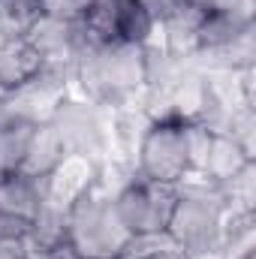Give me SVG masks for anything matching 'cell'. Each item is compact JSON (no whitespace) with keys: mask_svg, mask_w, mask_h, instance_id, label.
<instances>
[{"mask_svg":"<svg viewBox=\"0 0 256 259\" xmlns=\"http://www.w3.org/2000/svg\"><path fill=\"white\" fill-rule=\"evenodd\" d=\"M181 3H190L202 12H223V9H244V6H253V0H181Z\"/></svg>","mask_w":256,"mask_h":259,"instance_id":"obj_12","label":"cell"},{"mask_svg":"<svg viewBox=\"0 0 256 259\" xmlns=\"http://www.w3.org/2000/svg\"><path fill=\"white\" fill-rule=\"evenodd\" d=\"M46 211V178H30L24 172L0 175V214L30 226Z\"/></svg>","mask_w":256,"mask_h":259,"instance_id":"obj_9","label":"cell"},{"mask_svg":"<svg viewBox=\"0 0 256 259\" xmlns=\"http://www.w3.org/2000/svg\"><path fill=\"white\" fill-rule=\"evenodd\" d=\"M66 154H69V145L64 142L61 130L55 127L52 121L36 124L30 142H27V151H24V160H21L18 172H24L30 178H49L64 163Z\"/></svg>","mask_w":256,"mask_h":259,"instance_id":"obj_10","label":"cell"},{"mask_svg":"<svg viewBox=\"0 0 256 259\" xmlns=\"http://www.w3.org/2000/svg\"><path fill=\"white\" fill-rule=\"evenodd\" d=\"M175 202H178V187L148 181L136 172L115 190V211L130 235L163 232L169 226Z\"/></svg>","mask_w":256,"mask_h":259,"instance_id":"obj_5","label":"cell"},{"mask_svg":"<svg viewBox=\"0 0 256 259\" xmlns=\"http://www.w3.org/2000/svg\"><path fill=\"white\" fill-rule=\"evenodd\" d=\"M46 69L42 55L27 36H0V97H12Z\"/></svg>","mask_w":256,"mask_h":259,"instance_id":"obj_7","label":"cell"},{"mask_svg":"<svg viewBox=\"0 0 256 259\" xmlns=\"http://www.w3.org/2000/svg\"><path fill=\"white\" fill-rule=\"evenodd\" d=\"M97 181H100V166L94 163V157L69 151L64 163L46 178V205L66 214Z\"/></svg>","mask_w":256,"mask_h":259,"instance_id":"obj_6","label":"cell"},{"mask_svg":"<svg viewBox=\"0 0 256 259\" xmlns=\"http://www.w3.org/2000/svg\"><path fill=\"white\" fill-rule=\"evenodd\" d=\"M226 202L220 187L205 181H184L178 187V202L169 217L166 232L193 256H214L223 250Z\"/></svg>","mask_w":256,"mask_h":259,"instance_id":"obj_2","label":"cell"},{"mask_svg":"<svg viewBox=\"0 0 256 259\" xmlns=\"http://www.w3.org/2000/svg\"><path fill=\"white\" fill-rule=\"evenodd\" d=\"M148 72L151 55L142 46H84L72 69V84H78L94 103H124L148 91Z\"/></svg>","mask_w":256,"mask_h":259,"instance_id":"obj_1","label":"cell"},{"mask_svg":"<svg viewBox=\"0 0 256 259\" xmlns=\"http://www.w3.org/2000/svg\"><path fill=\"white\" fill-rule=\"evenodd\" d=\"M66 235L81 259H115L127 244L130 232L115 211V193L106 190L103 172L100 181L66 211Z\"/></svg>","mask_w":256,"mask_h":259,"instance_id":"obj_4","label":"cell"},{"mask_svg":"<svg viewBox=\"0 0 256 259\" xmlns=\"http://www.w3.org/2000/svg\"><path fill=\"white\" fill-rule=\"evenodd\" d=\"M115 259H190V253L163 229V232L130 235Z\"/></svg>","mask_w":256,"mask_h":259,"instance_id":"obj_11","label":"cell"},{"mask_svg":"<svg viewBox=\"0 0 256 259\" xmlns=\"http://www.w3.org/2000/svg\"><path fill=\"white\" fill-rule=\"evenodd\" d=\"M190 121L181 115L148 118L136 142V175L181 187L193 175L190 166Z\"/></svg>","mask_w":256,"mask_h":259,"instance_id":"obj_3","label":"cell"},{"mask_svg":"<svg viewBox=\"0 0 256 259\" xmlns=\"http://www.w3.org/2000/svg\"><path fill=\"white\" fill-rule=\"evenodd\" d=\"M0 259H27L18 241H0Z\"/></svg>","mask_w":256,"mask_h":259,"instance_id":"obj_13","label":"cell"},{"mask_svg":"<svg viewBox=\"0 0 256 259\" xmlns=\"http://www.w3.org/2000/svg\"><path fill=\"white\" fill-rule=\"evenodd\" d=\"M247 163H253V157L226 133L223 127H214L211 133V142H208V151L199 163V172L193 175L196 181H205V184H214V187H223L226 181H232ZM190 181V178H187Z\"/></svg>","mask_w":256,"mask_h":259,"instance_id":"obj_8","label":"cell"},{"mask_svg":"<svg viewBox=\"0 0 256 259\" xmlns=\"http://www.w3.org/2000/svg\"><path fill=\"white\" fill-rule=\"evenodd\" d=\"M84 3H88V6H91V0H84Z\"/></svg>","mask_w":256,"mask_h":259,"instance_id":"obj_14","label":"cell"}]
</instances>
